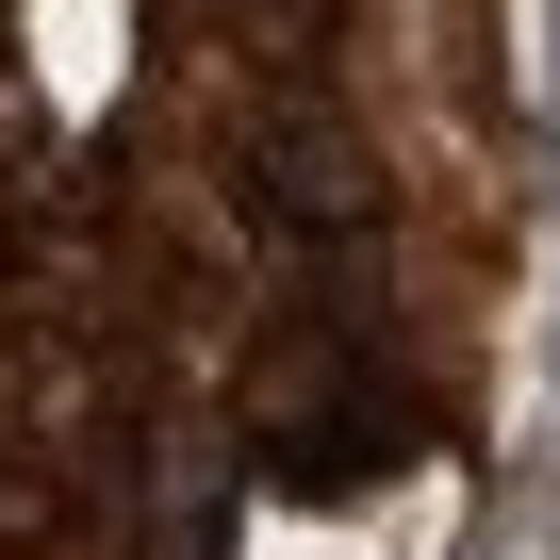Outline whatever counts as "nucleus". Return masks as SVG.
Instances as JSON below:
<instances>
[{
    "mask_svg": "<svg viewBox=\"0 0 560 560\" xmlns=\"http://www.w3.org/2000/svg\"><path fill=\"white\" fill-rule=\"evenodd\" d=\"M511 280V0H0V560L396 544Z\"/></svg>",
    "mask_w": 560,
    "mask_h": 560,
    "instance_id": "f257e3e1",
    "label": "nucleus"
}]
</instances>
